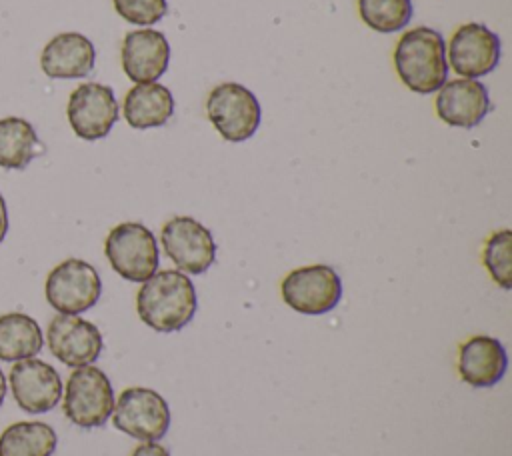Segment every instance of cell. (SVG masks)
<instances>
[{
  "mask_svg": "<svg viewBox=\"0 0 512 456\" xmlns=\"http://www.w3.org/2000/svg\"><path fill=\"white\" fill-rule=\"evenodd\" d=\"M136 310L140 320L156 332L180 330L196 312L194 284L178 270L154 272L138 290Z\"/></svg>",
  "mask_w": 512,
  "mask_h": 456,
  "instance_id": "1",
  "label": "cell"
},
{
  "mask_svg": "<svg viewBox=\"0 0 512 456\" xmlns=\"http://www.w3.org/2000/svg\"><path fill=\"white\" fill-rule=\"evenodd\" d=\"M394 66L406 88L416 94H432L446 84V44L438 30L418 26L406 30L394 50Z\"/></svg>",
  "mask_w": 512,
  "mask_h": 456,
  "instance_id": "2",
  "label": "cell"
},
{
  "mask_svg": "<svg viewBox=\"0 0 512 456\" xmlns=\"http://www.w3.org/2000/svg\"><path fill=\"white\" fill-rule=\"evenodd\" d=\"M62 410L80 428L102 426L114 412V392L108 376L90 364L74 368L66 382Z\"/></svg>",
  "mask_w": 512,
  "mask_h": 456,
  "instance_id": "3",
  "label": "cell"
},
{
  "mask_svg": "<svg viewBox=\"0 0 512 456\" xmlns=\"http://www.w3.org/2000/svg\"><path fill=\"white\" fill-rule=\"evenodd\" d=\"M110 266L130 282H144L158 270V244L140 222H122L110 230L104 244Z\"/></svg>",
  "mask_w": 512,
  "mask_h": 456,
  "instance_id": "4",
  "label": "cell"
},
{
  "mask_svg": "<svg viewBox=\"0 0 512 456\" xmlns=\"http://www.w3.org/2000/svg\"><path fill=\"white\" fill-rule=\"evenodd\" d=\"M206 114L218 134L228 142H244L260 126V104L256 96L236 82H224L210 90Z\"/></svg>",
  "mask_w": 512,
  "mask_h": 456,
  "instance_id": "5",
  "label": "cell"
},
{
  "mask_svg": "<svg viewBox=\"0 0 512 456\" xmlns=\"http://www.w3.org/2000/svg\"><path fill=\"white\" fill-rule=\"evenodd\" d=\"M44 292L56 312L80 314L98 302L102 280L92 264L80 258H68L50 270Z\"/></svg>",
  "mask_w": 512,
  "mask_h": 456,
  "instance_id": "6",
  "label": "cell"
},
{
  "mask_svg": "<svg viewBox=\"0 0 512 456\" xmlns=\"http://www.w3.org/2000/svg\"><path fill=\"white\" fill-rule=\"evenodd\" d=\"M342 282L332 266H302L282 280L284 302L300 314H326L340 302Z\"/></svg>",
  "mask_w": 512,
  "mask_h": 456,
  "instance_id": "7",
  "label": "cell"
},
{
  "mask_svg": "<svg viewBox=\"0 0 512 456\" xmlns=\"http://www.w3.org/2000/svg\"><path fill=\"white\" fill-rule=\"evenodd\" d=\"M114 426L136 440H160L170 426L166 400L150 388H126L114 404Z\"/></svg>",
  "mask_w": 512,
  "mask_h": 456,
  "instance_id": "8",
  "label": "cell"
},
{
  "mask_svg": "<svg viewBox=\"0 0 512 456\" xmlns=\"http://www.w3.org/2000/svg\"><path fill=\"white\" fill-rule=\"evenodd\" d=\"M162 246L178 270L206 272L216 258V244L206 226L190 216H174L162 228Z\"/></svg>",
  "mask_w": 512,
  "mask_h": 456,
  "instance_id": "9",
  "label": "cell"
},
{
  "mask_svg": "<svg viewBox=\"0 0 512 456\" xmlns=\"http://www.w3.org/2000/svg\"><path fill=\"white\" fill-rule=\"evenodd\" d=\"M118 102L110 86L98 82L80 84L68 98V122L82 140H100L108 136L118 120Z\"/></svg>",
  "mask_w": 512,
  "mask_h": 456,
  "instance_id": "10",
  "label": "cell"
},
{
  "mask_svg": "<svg viewBox=\"0 0 512 456\" xmlns=\"http://www.w3.org/2000/svg\"><path fill=\"white\" fill-rule=\"evenodd\" d=\"M8 382L16 404L30 414L56 408L62 396L60 374L44 360L24 358L14 362L8 374Z\"/></svg>",
  "mask_w": 512,
  "mask_h": 456,
  "instance_id": "11",
  "label": "cell"
},
{
  "mask_svg": "<svg viewBox=\"0 0 512 456\" xmlns=\"http://www.w3.org/2000/svg\"><path fill=\"white\" fill-rule=\"evenodd\" d=\"M48 348L66 366L92 364L102 352L100 330L78 314H58L48 324Z\"/></svg>",
  "mask_w": 512,
  "mask_h": 456,
  "instance_id": "12",
  "label": "cell"
},
{
  "mask_svg": "<svg viewBox=\"0 0 512 456\" xmlns=\"http://www.w3.org/2000/svg\"><path fill=\"white\" fill-rule=\"evenodd\" d=\"M500 60V38L484 24H462L450 38L448 62L458 76L480 78L496 68Z\"/></svg>",
  "mask_w": 512,
  "mask_h": 456,
  "instance_id": "13",
  "label": "cell"
},
{
  "mask_svg": "<svg viewBox=\"0 0 512 456\" xmlns=\"http://www.w3.org/2000/svg\"><path fill=\"white\" fill-rule=\"evenodd\" d=\"M490 110L488 90L474 78H456L442 84L436 96V114L448 126L474 128Z\"/></svg>",
  "mask_w": 512,
  "mask_h": 456,
  "instance_id": "14",
  "label": "cell"
},
{
  "mask_svg": "<svg viewBox=\"0 0 512 456\" xmlns=\"http://www.w3.org/2000/svg\"><path fill=\"white\" fill-rule=\"evenodd\" d=\"M170 60V46L162 32L152 28L132 30L122 42V68L138 84L160 78Z\"/></svg>",
  "mask_w": 512,
  "mask_h": 456,
  "instance_id": "15",
  "label": "cell"
},
{
  "mask_svg": "<svg viewBox=\"0 0 512 456\" xmlns=\"http://www.w3.org/2000/svg\"><path fill=\"white\" fill-rule=\"evenodd\" d=\"M96 60L94 44L78 32L56 34L42 50L40 68L48 78H84Z\"/></svg>",
  "mask_w": 512,
  "mask_h": 456,
  "instance_id": "16",
  "label": "cell"
},
{
  "mask_svg": "<svg viewBox=\"0 0 512 456\" xmlns=\"http://www.w3.org/2000/svg\"><path fill=\"white\" fill-rule=\"evenodd\" d=\"M508 366L506 350L492 336H474L460 346L458 372L474 388H488L500 382Z\"/></svg>",
  "mask_w": 512,
  "mask_h": 456,
  "instance_id": "17",
  "label": "cell"
},
{
  "mask_svg": "<svg viewBox=\"0 0 512 456\" xmlns=\"http://www.w3.org/2000/svg\"><path fill=\"white\" fill-rule=\"evenodd\" d=\"M174 114V96L170 90L156 82L136 84L126 92L124 118L128 126L144 130L164 126Z\"/></svg>",
  "mask_w": 512,
  "mask_h": 456,
  "instance_id": "18",
  "label": "cell"
},
{
  "mask_svg": "<svg viewBox=\"0 0 512 456\" xmlns=\"http://www.w3.org/2000/svg\"><path fill=\"white\" fill-rule=\"evenodd\" d=\"M42 330L38 322L24 312H6L0 316V360L18 362L34 358L42 350Z\"/></svg>",
  "mask_w": 512,
  "mask_h": 456,
  "instance_id": "19",
  "label": "cell"
},
{
  "mask_svg": "<svg viewBox=\"0 0 512 456\" xmlns=\"http://www.w3.org/2000/svg\"><path fill=\"white\" fill-rule=\"evenodd\" d=\"M42 152L34 126L18 116L0 120V168L22 170Z\"/></svg>",
  "mask_w": 512,
  "mask_h": 456,
  "instance_id": "20",
  "label": "cell"
},
{
  "mask_svg": "<svg viewBox=\"0 0 512 456\" xmlns=\"http://www.w3.org/2000/svg\"><path fill=\"white\" fill-rule=\"evenodd\" d=\"M56 442L46 422H14L0 436V456H52Z\"/></svg>",
  "mask_w": 512,
  "mask_h": 456,
  "instance_id": "21",
  "label": "cell"
},
{
  "mask_svg": "<svg viewBox=\"0 0 512 456\" xmlns=\"http://www.w3.org/2000/svg\"><path fill=\"white\" fill-rule=\"evenodd\" d=\"M362 22L376 32H396L412 18L410 0H358Z\"/></svg>",
  "mask_w": 512,
  "mask_h": 456,
  "instance_id": "22",
  "label": "cell"
},
{
  "mask_svg": "<svg viewBox=\"0 0 512 456\" xmlns=\"http://www.w3.org/2000/svg\"><path fill=\"white\" fill-rule=\"evenodd\" d=\"M484 266L488 268L490 276L504 288L510 290L512 280V232L500 230L494 232L484 246Z\"/></svg>",
  "mask_w": 512,
  "mask_h": 456,
  "instance_id": "23",
  "label": "cell"
},
{
  "mask_svg": "<svg viewBox=\"0 0 512 456\" xmlns=\"http://www.w3.org/2000/svg\"><path fill=\"white\" fill-rule=\"evenodd\" d=\"M116 12L138 26L156 24L168 10L166 0H112Z\"/></svg>",
  "mask_w": 512,
  "mask_h": 456,
  "instance_id": "24",
  "label": "cell"
},
{
  "mask_svg": "<svg viewBox=\"0 0 512 456\" xmlns=\"http://www.w3.org/2000/svg\"><path fill=\"white\" fill-rule=\"evenodd\" d=\"M132 456H170L168 450L156 442H144L134 448Z\"/></svg>",
  "mask_w": 512,
  "mask_h": 456,
  "instance_id": "25",
  "label": "cell"
},
{
  "mask_svg": "<svg viewBox=\"0 0 512 456\" xmlns=\"http://www.w3.org/2000/svg\"><path fill=\"white\" fill-rule=\"evenodd\" d=\"M6 232H8V208H6L4 196L0 194V244L6 238Z\"/></svg>",
  "mask_w": 512,
  "mask_h": 456,
  "instance_id": "26",
  "label": "cell"
},
{
  "mask_svg": "<svg viewBox=\"0 0 512 456\" xmlns=\"http://www.w3.org/2000/svg\"><path fill=\"white\" fill-rule=\"evenodd\" d=\"M4 396H6V376H4V372L0 370V406H2V402H4Z\"/></svg>",
  "mask_w": 512,
  "mask_h": 456,
  "instance_id": "27",
  "label": "cell"
}]
</instances>
